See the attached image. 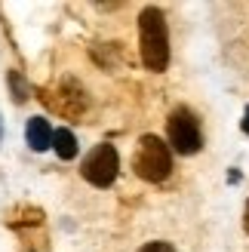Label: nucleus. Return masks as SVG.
Returning <instances> with one entry per match:
<instances>
[{
	"mask_svg": "<svg viewBox=\"0 0 249 252\" xmlns=\"http://www.w3.org/2000/svg\"><path fill=\"white\" fill-rule=\"evenodd\" d=\"M139 252H176V249H172V243H166V240H151V243H145Z\"/></svg>",
	"mask_w": 249,
	"mask_h": 252,
	"instance_id": "nucleus-8",
	"label": "nucleus"
},
{
	"mask_svg": "<svg viewBox=\"0 0 249 252\" xmlns=\"http://www.w3.org/2000/svg\"><path fill=\"white\" fill-rule=\"evenodd\" d=\"M53 135H56V129L49 126L46 117H31L28 126H25V138H28V148H31V151H46V148H53Z\"/></svg>",
	"mask_w": 249,
	"mask_h": 252,
	"instance_id": "nucleus-5",
	"label": "nucleus"
},
{
	"mask_svg": "<svg viewBox=\"0 0 249 252\" xmlns=\"http://www.w3.org/2000/svg\"><path fill=\"white\" fill-rule=\"evenodd\" d=\"M117 169H120V154H117V148L108 145V142L95 145L80 163V175L93 188H111L117 179Z\"/></svg>",
	"mask_w": 249,
	"mask_h": 252,
	"instance_id": "nucleus-3",
	"label": "nucleus"
},
{
	"mask_svg": "<svg viewBox=\"0 0 249 252\" xmlns=\"http://www.w3.org/2000/svg\"><path fill=\"white\" fill-rule=\"evenodd\" d=\"M139 49L148 71H166L169 65V31L157 6H145L139 16Z\"/></svg>",
	"mask_w": 249,
	"mask_h": 252,
	"instance_id": "nucleus-1",
	"label": "nucleus"
},
{
	"mask_svg": "<svg viewBox=\"0 0 249 252\" xmlns=\"http://www.w3.org/2000/svg\"><path fill=\"white\" fill-rule=\"evenodd\" d=\"M6 83H9V90H12V98H16L19 105H22L25 98L31 95V90H28V83L22 80V74H19V71H9V74H6Z\"/></svg>",
	"mask_w": 249,
	"mask_h": 252,
	"instance_id": "nucleus-7",
	"label": "nucleus"
},
{
	"mask_svg": "<svg viewBox=\"0 0 249 252\" xmlns=\"http://www.w3.org/2000/svg\"><path fill=\"white\" fill-rule=\"evenodd\" d=\"M132 169L139 179L145 182H163L169 179L172 172V151L163 138L157 135H142L139 145H135V154H132Z\"/></svg>",
	"mask_w": 249,
	"mask_h": 252,
	"instance_id": "nucleus-2",
	"label": "nucleus"
},
{
	"mask_svg": "<svg viewBox=\"0 0 249 252\" xmlns=\"http://www.w3.org/2000/svg\"><path fill=\"white\" fill-rule=\"evenodd\" d=\"M53 151L59 154V160H74L80 154V145H77V135L65 126H59L56 135H53Z\"/></svg>",
	"mask_w": 249,
	"mask_h": 252,
	"instance_id": "nucleus-6",
	"label": "nucleus"
},
{
	"mask_svg": "<svg viewBox=\"0 0 249 252\" xmlns=\"http://www.w3.org/2000/svg\"><path fill=\"white\" fill-rule=\"evenodd\" d=\"M0 138H3V129H0Z\"/></svg>",
	"mask_w": 249,
	"mask_h": 252,
	"instance_id": "nucleus-11",
	"label": "nucleus"
},
{
	"mask_svg": "<svg viewBox=\"0 0 249 252\" xmlns=\"http://www.w3.org/2000/svg\"><path fill=\"white\" fill-rule=\"evenodd\" d=\"M243 228H246V234H249V203H246V212H243Z\"/></svg>",
	"mask_w": 249,
	"mask_h": 252,
	"instance_id": "nucleus-9",
	"label": "nucleus"
},
{
	"mask_svg": "<svg viewBox=\"0 0 249 252\" xmlns=\"http://www.w3.org/2000/svg\"><path fill=\"white\" fill-rule=\"evenodd\" d=\"M166 138H169V148L179 151V154H197L203 145L200 120L188 108H176L166 120Z\"/></svg>",
	"mask_w": 249,
	"mask_h": 252,
	"instance_id": "nucleus-4",
	"label": "nucleus"
},
{
	"mask_svg": "<svg viewBox=\"0 0 249 252\" xmlns=\"http://www.w3.org/2000/svg\"><path fill=\"white\" fill-rule=\"evenodd\" d=\"M243 132L249 135V108H246V114H243Z\"/></svg>",
	"mask_w": 249,
	"mask_h": 252,
	"instance_id": "nucleus-10",
	"label": "nucleus"
}]
</instances>
